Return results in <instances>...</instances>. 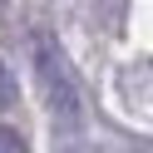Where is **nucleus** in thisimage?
<instances>
[{
    "mask_svg": "<svg viewBox=\"0 0 153 153\" xmlns=\"http://www.w3.org/2000/svg\"><path fill=\"white\" fill-rule=\"evenodd\" d=\"M30 59H35V79H40V94L50 104L54 123L74 128L79 123V89H74V74H69V59H64L59 40L50 30H35L30 35Z\"/></svg>",
    "mask_w": 153,
    "mask_h": 153,
    "instance_id": "1",
    "label": "nucleus"
},
{
    "mask_svg": "<svg viewBox=\"0 0 153 153\" xmlns=\"http://www.w3.org/2000/svg\"><path fill=\"white\" fill-rule=\"evenodd\" d=\"M0 153H30V143H25L15 128H5V123H0Z\"/></svg>",
    "mask_w": 153,
    "mask_h": 153,
    "instance_id": "3",
    "label": "nucleus"
},
{
    "mask_svg": "<svg viewBox=\"0 0 153 153\" xmlns=\"http://www.w3.org/2000/svg\"><path fill=\"white\" fill-rule=\"evenodd\" d=\"M20 104V79L10 74V64L0 59V109H15Z\"/></svg>",
    "mask_w": 153,
    "mask_h": 153,
    "instance_id": "2",
    "label": "nucleus"
}]
</instances>
